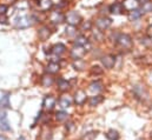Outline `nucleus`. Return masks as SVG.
<instances>
[{"instance_id": "nucleus-19", "label": "nucleus", "mask_w": 152, "mask_h": 140, "mask_svg": "<svg viewBox=\"0 0 152 140\" xmlns=\"http://www.w3.org/2000/svg\"><path fill=\"white\" fill-rule=\"evenodd\" d=\"M102 90H103V84H102L100 81H98V80L91 82L90 86H88V91L92 92V93H98V92H100Z\"/></svg>"}, {"instance_id": "nucleus-9", "label": "nucleus", "mask_w": 152, "mask_h": 140, "mask_svg": "<svg viewBox=\"0 0 152 140\" xmlns=\"http://www.w3.org/2000/svg\"><path fill=\"white\" fill-rule=\"evenodd\" d=\"M133 94L136 96V98L142 99V100L148 98V92L144 88V86H142V85H136L133 87Z\"/></svg>"}, {"instance_id": "nucleus-13", "label": "nucleus", "mask_w": 152, "mask_h": 140, "mask_svg": "<svg viewBox=\"0 0 152 140\" xmlns=\"http://www.w3.org/2000/svg\"><path fill=\"white\" fill-rule=\"evenodd\" d=\"M57 86H58V90H59L60 92H66V91L70 90L71 82L67 81V80L64 79V78H59V79L57 80Z\"/></svg>"}, {"instance_id": "nucleus-40", "label": "nucleus", "mask_w": 152, "mask_h": 140, "mask_svg": "<svg viewBox=\"0 0 152 140\" xmlns=\"http://www.w3.org/2000/svg\"><path fill=\"white\" fill-rule=\"evenodd\" d=\"M150 137H151V139H152V132H151V134H150Z\"/></svg>"}, {"instance_id": "nucleus-25", "label": "nucleus", "mask_w": 152, "mask_h": 140, "mask_svg": "<svg viewBox=\"0 0 152 140\" xmlns=\"http://www.w3.org/2000/svg\"><path fill=\"white\" fill-rule=\"evenodd\" d=\"M56 119H57L58 121H60V122L66 121V120L69 119V114H67V112H65V111H58V112L56 113Z\"/></svg>"}, {"instance_id": "nucleus-16", "label": "nucleus", "mask_w": 152, "mask_h": 140, "mask_svg": "<svg viewBox=\"0 0 152 140\" xmlns=\"http://www.w3.org/2000/svg\"><path fill=\"white\" fill-rule=\"evenodd\" d=\"M121 4L124 6V8L125 9H129L130 12L133 11V9H137L138 8V5H139L137 0H124Z\"/></svg>"}, {"instance_id": "nucleus-17", "label": "nucleus", "mask_w": 152, "mask_h": 140, "mask_svg": "<svg viewBox=\"0 0 152 140\" xmlns=\"http://www.w3.org/2000/svg\"><path fill=\"white\" fill-rule=\"evenodd\" d=\"M59 70H60V65L58 63H56V61H51L46 66V72L48 74H56V73L59 72Z\"/></svg>"}, {"instance_id": "nucleus-10", "label": "nucleus", "mask_w": 152, "mask_h": 140, "mask_svg": "<svg viewBox=\"0 0 152 140\" xmlns=\"http://www.w3.org/2000/svg\"><path fill=\"white\" fill-rule=\"evenodd\" d=\"M100 60H102V64H103V66L105 69H113L114 64H115V58H114L113 55H111V54L104 55Z\"/></svg>"}, {"instance_id": "nucleus-20", "label": "nucleus", "mask_w": 152, "mask_h": 140, "mask_svg": "<svg viewBox=\"0 0 152 140\" xmlns=\"http://www.w3.org/2000/svg\"><path fill=\"white\" fill-rule=\"evenodd\" d=\"M75 44L77 46H81V47H85V48H86V46L90 45V42H88V40L85 35H78L76 40H75Z\"/></svg>"}, {"instance_id": "nucleus-31", "label": "nucleus", "mask_w": 152, "mask_h": 140, "mask_svg": "<svg viewBox=\"0 0 152 140\" xmlns=\"http://www.w3.org/2000/svg\"><path fill=\"white\" fill-rule=\"evenodd\" d=\"M77 32L76 30H75V26H69V27H66V35H69V36H73V35H76Z\"/></svg>"}, {"instance_id": "nucleus-4", "label": "nucleus", "mask_w": 152, "mask_h": 140, "mask_svg": "<svg viewBox=\"0 0 152 140\" xmlns=\"http://www.w3.org/2000/svg\"><path fill=\"white\" fill-rule=\"evenodd\" d=\"M112 24V20L109 17H100L96 20V26L98 27L99 31H105L107 30Z\"/></svg>"}, {"instance_id": "nucleus-11", "label": "nucleus", "mask_w": 152, "mask_h": 140, "mask_svg": "<svg viewBox=\"0 0 152 140\" xmlns=\"http://www.w3.org/2000/svg\"><path fill=\"white\" fill-rule=\"evenodd\" d=\"M86 99H87V96H86V92L83 91V90H78L75 94V103L77 105H84L86 103Z\"/></svg>"}, {"instance_id": "nucleus-15", "label": "nucleus", "mask_w": 152, "mask_h": 140, "mask_svg": "<svg viewBox=\"0 0 152 140\" xmlns=\"http://www.w3.org/2000/svg\"><path fill=\"white\" fill-rule=\"evenodd\" d=\"M51 50H52V53H53L54 55L60 57L61 54H64V53L66 52V46H65L64 44H56Z\"/></svg>"}, {"instance_id": "nucleus-35", "label": "nucleus", "mask_w": 152, "mask_h": 140, "mask_svg": "<svg viewBox=\"0 0 152 140\" xmlns=\"http://www.w3.org/2000/svg\"><path fill=\"white\" fill-rule=\"evenodd\" d=\"M93 35H94V38H96V39H98V41H102V40H103V34H102V31L94 32V33H93Z\"/></svg>"}, {"instance_id": "nucleus-29", "label": "nucleus", "mask_w": 152, "mask_h": 140, "mask_svg": "<svg viewBox=\"0 0 152 140\" xmlns=\"http://www.w3.org/2000/svg\"><path fill=\"white\" fill-rule=\"evenodd\" d=\"M91 27H92L91 21H84V23L80 24V30L81 31H90Z\"/></svg>"}, {"instance_id": "nucleus-36", "label": "nucleus", "mask_w": 152, "mask_h": 140, "mask_svg": "<svg viewBox=\"0 0 152 140\" xmlns=\"http://www.w3.org/2000/svg\"><path fill=\"white\" fill-rule=\"evenodd\" d=\"M7 23V18L5 15H0V24H6Z\"/></svg>"}, {"instance_id": "nucleus-32", "label": "nucleus", "mask_w": 152, "mask_h": 140, "mask_svg": "<svg viewBox=\"0 0 152 140\" xmlns=\"http://www.w3.org/2000/svg\"><path fill=\"white\" fill-rule=\"evenodd\" d=\"M152 11V2L148 1L143 4V12H151Z\"/></svg>"}, {"instance_id": "nucleus-7", "label": "nucleus", "mask_w": 152, "mask_h": 140, "mask_svg": "<svg viewBox=\"0 0 152 140\" xmlns=\"http://www.w3.org/2000/svg\"><path fill=\"white\" fill-rule=\"evenodd\" d=\"M56 104H57V100H56V98L53 96H46L44 98V100H42V108L45 111L50 112V111H52L54 108Z\"/></svg>"}, {"instance_id": "nucleus-8", "label": "nucleus", "mask_w": 152, "mask_h": 140, "mask_svg": "<svg viewBox=\"0 0 152 140\" xmlns=\"http://www.w3.org/2000/svg\"><path fill=\"white\" fill-rule=\"evenodd\" d=\"M72 103H73V99H72L71 97H69V96H63V97L59 99V101H58V107L60 108V111H65L66 108H69L70 106L72 105Z\"/></svg>"}, {"instance_id": "nucleus-12", "label": "nucleus", "mask_w": 152, "mask_h": 140, "mask_svg": "<svg viewBox=\"0 0 152 140\" xmlns=\"http://www.w3.org/2000/svg\"><path fill=\"white\" fill-rule=\"evenodd\" d=\"M50 20L53 23V24H60L65 20V15L60 12V11H54V12H51L50 14Z\"/></svg>"}, {"instance_id": "nucleus-26", "label": "nucleus", "mask_w": 152, "mask_h": 140, "mask_svg": "<svg viewBox=\"0 0 152 140\" xmlns=\"http://www.w3.org/2000/svg\"><path fill=\"white\" fill-rule=\"evenodd\" d=\"M105 136H106V138L109 140H119V138H120L118 131H115V130H110V131H107Z\"/></svg>"}, {"instance_id": "nucleus-27", "label": "nucleus", "mask_w": 152, "mask_h": 140, "mask_svg": "<svg viewBox=\"0 0 152 140\" xmlns=\"http://www.w3.org/2000/svg\"><path fill=\"white\" fill-rule=\"evenodd\" d=\"M72 66H73V69L77 71H83L85 69V63H84L83 59H81V60H75V63L72 64Z\"/></svg>"}, {"instance_id": "nucleus-30", "label": "nucleus", "mask_w": 152, "mask_h": 140, "mask_svg": "<svg viewBox=\"0 0 152 140\" xmlns=\"http://www.w3.org/2000/svg\"><path fill=\"white\" fill-rule=\"evenodd\" d=\"M97 133H98V132H90V133L85 134L81 140H94V138L97 137Z\"/></svg>"}, {"instance_id": "nucleus-14", "label": "nucleus", "mask_w": 152, "mask_h": 140, "mask_svg": "<svg viewBox=\"0 0 152 140\" xmlns=\"http://www.w3.org/2000/svg\"><path fill=\"white\" fill-rule=\"evenodd\" d=\"M51 35V30H50V27L48 26H42V27H40L38 31V36L40 40H42V41H45V40H47L48 39V36Z\"/></svg>"}, {"instance_id": "nucleus-38", "label": "nucleus", "mask_w": 152, "mask_h": 140, "mask_svg": "<svg viewBox=\"0 0 152 140\" xmlns=\"http://www.w3.org/2000/svg\"><path fill=\"white\" fill-rule=\"evenodd\" d=\"M0 140H7V138H6L5 136H2V134H0Z\"/></svg>"}, {"instance_id": "nucleus-22", "label": "nucleus", "mask_w": 152, "mask_h": 140, "mask_svg": "<svg viewBox=\"0 0 152 140\" xmlns=\"http://www.w3.org/2000/svg\"><path fill=\"white\" fill-rule=\"evenodd\" d=\"M144 12L143 11H140V9H133V11H131L130 13H129V19L131 20V21H137V20H139L140 19V17H142V14H143Z\"/></svg>"}, {"instance_id": "nucleus-2", "label": "nucleus", "mask_w": 152, "mask_h": 140, "mask_svg": "<svg viewBox=\"0 0 152 140\" xmlns=\"http://www.w3.org/2000/svg\"><path fill=\"white\" fill-rule=\"evenodd\" d=\"M33 24V18L30 15H21L15 18L14 20V25L18 28H27Z\"/></svg>"}, {"instance_id": "nucleus-5", "label": "nucleus", "mask_w": 152, "mask_h": 140, "mask_svg": "<svg viewBox=\"0 0 152 140\" xmlns=\"http://www.w3.org/2000/svg\"><path fill=\"white\" fill-rule=\"evenodd\" d=\"M0 131L1 132H10L11 125L7 119V114L5 111H0Z\"/></svg>"}, {"instance_id": "nucleus-39", "label": "nucleus", "mask_w": 152, "mask_h": 140, "mask_svg": "<svg viewBox=\"0 0 152 140\" xmlns=\"http://www.w3.org/2000/svg\"><path fill=\"white\" fill-rule=\"evenodd\" d=\"M19 140H26V139H25L24 137H20V138H19Z\"/></svg>"}, {"instance_id": "nucleus-24", "label": "nucleus", "mask_w": 152, "mask_h": 140, "mask_svg": "<svg viewBox=\"0 0 152 140\" xmlns=\"http://www.w3.org/2000/svg\"><path fill=\"white\" fill-rule=\"evenodd\" d=\"M53 84V78L48 74H46V75H42L41 77V85L44 86V87H50L51 85Z\"/></svg>"}, {"instance_id": "nucleus-37", "label": "nucleus", "mask_w": 152, "mask_h": 140, "mask_svg": "<svg viewBox=\"0 0 152 140\" xmlns=\"http://www.w3.org/2000/svg\"><path fill=\"white\" fill-rule=\"evenodd\" d=\"M148 34H149V36L150 38H152V25L148 28Z\"/></svg>"}, {"instance_id": "nucleus-3", "label": "nucleus", "mask_w": 152, "mask_h": 140, "mask_svg": "<svg viewBox=\"0 0 152 140\" xmlns=\"http://www.w3.org/2000/svg\"><path fill=\"white\" fill-rule=\"evenodd\" d=\"M65 20L66 23L70 25V26H78L80 25L83 21H81V15L76 12V11H72V12H69L66 15H65Z\"/></svg>"}, {"instance_id": "nucleus-18", "label": "nucleus", "mask_w": 152, "mask_h": 140, "mask_svg": "<svg viewBox=\"0 0 152 140\" xmlns=\"http://www.w3.org/2000/svg\"><path fill=\"white\" fill-rule=\"evenodd\" d=\"M124 9L125 8H124V6H123L121 2H114V4H112L110 6V12L112 14H121L124 12Z\"/></svg>"}, {"instance_id": "nucleus-1", "label": "nucleus", "mask_w": 152, "mask_h": 140, "mask_svg": "<svg viewBox=\"0 0 152 140\" xmlns=\"http://www.w3.org/2000/svg\"><path fill=\"white\" fill-rule=\"evenodd\" d=\"M115 42L119 47H121L123 50H130L133 45L132 42V39L129 34H125V33H121V34H118L117 39H115Z\"/></svg>"}, {"instance_id": "nucleus-6", "label": "nucleus", "mask_w": 152, "mask_h": 140, "mask_svg": "<svg viewBox=\"0 0 152 140\" xmlns=\"http://www.w3.org/2000/svg\"><path fill=\"white\" fill-rule=\"evenodd\" d=\"M86 48L85 47H81V46H75L72 50H71V57H72V59H75V60H81L83 58H84V55H85V53H86Z\"/></svg>"}, {"instance_id": "nucleus-23", "label": "nucleus", "mask_w": 152, "mask_h": 140, "mask_svg": "<svg viewBox=\"0 0 152 140\" xmlns=\"http://www.w3.org/2000/svg\"><path fill=\"white\" fill-rule=\"evenodd\" d=\"M104 101V97L103 96H93L88 99V104L90 106L94 107V106H98L99 104H102Z\"/></svg>"}, {"instance_id": "nucleus-34", "label": "nucleus", "mask_w": 152, "mask_h": 140, "mask_svg": "<svg viewBox=\"0 0 152 140\" xmlns=\"http://www.w3.org/2000/svg\"><path fill=\"white\" fill-rule=\"evenodd\" d=\"M8 6L5 4H0V15H5V13L7 12Z\"/></svg>"}, {"instance_id": "nucleus-33", "label": "nucleus", "mask_w": 152, "mask_h": 140, "mask_svg": "<svg viewBox=\"0 0 152 140\" xmlns=\"http://www.w3.org/2000/svg\"><path fill=\"white\" fill-rule=\"evenodd\" d=\"M91 73H92V74H102V73H103V70H102L99 66H93V67L91 69Z\"/></svg>"}, {"instance_id": "nucleus-28", "label": "nucleus", "mask_w": 152, "mask_h": 140, "mask_svg": "<svg viewBox=\"0 0 152 140\" xmlns=\"http://www.w3.org/2000/svg\"><path fill=\"white\" fill-rule=\"evenodd\" d=\"M0 105H1V107H6V108L10 107V96L8 94H5V96L1 97Z\"/></svg>"}, {"instance_id": "nucleus-21", "label": "nucleus", "mask_w": 152, "mask_h": 140, "mask_svg": "<svg viewBox=\"0 0 152 140\" xmlns=\"http://www.w3.org/2000/svg\"><path fill=\"white\" fill-rule=\"evenodd\" d=\"M38 6L41 11H48L50 8H52L53 2L52 0H39Z\"/></svg>"}]
</instances>
